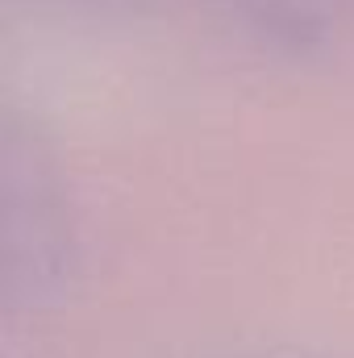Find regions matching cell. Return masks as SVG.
<instances>
[{"label": "cell", "mask_w": 354, "mask_h": 358, "mask_svg": "<svg viewBox=\"0 0 354 358\" xmlns=\"http://www.w3.org/2000/svg\"><path fill=\"white\" fill-rule=\"evenodd\" d=\"M38 13L55 17H80V21H134L146 13H163L176 0H25Z\"/></svg>", "instance_id": "3957f363"}, {"label": "cell", "mask_w": 354, "mask_h": 358, "mask_svg": "<svg viewBox=\"0 0 354 358\" xmlns=\"http://www.w3.org/2000/svg\"><path fill=\"white\" fill-rule=\"evenodd\" d=\"M76 259V229L63 179L38 134L4 129V296L8 304H46Z\"/></svg>", "instance_id": "6da1fadb"}, {"label": "cell", "mask_w": 354, "mask_h": 358, "mask_svg": "<svg viewBox=\"0 0 354 358\" xmlns=\"http://www.w3.org/2000/svg\"><path fill=\"white\" fill-rule=\"evenodd\" d=\"M217 13L271 59L354 63V0H213Z\"/></svg>", "instance_id": "7a4b0ae2"}]
</instances>
